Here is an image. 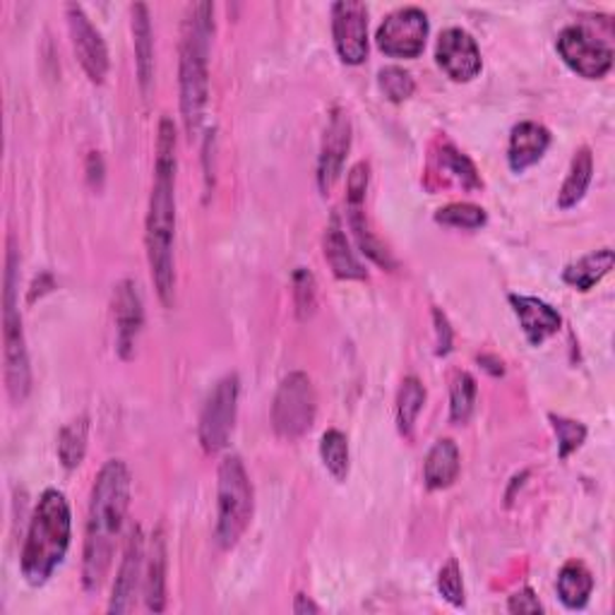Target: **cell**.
Listing matches in <instances>:
<instances>
[{"instance_id":"6da1fadb","label":"cell","mask_w":615,"mask_h":615,"mask_svg":"<svg viewBox=\"0 0 615 615\" xmlns=\"http://www.w3.org/2000/svg\"><path fill=\"white\" fill-rule=\"evenodd\" d=\"M130 484L126 462L108 459L92 486L85 553H82V584L89 594L99 592L112 570L116 541L130 505Z\"/></svg>"},{"instance_id":"7a4b0ae2","label":"cell","mask_w":615,"mask_h":615,"mask_svg":"<svg viewBox=\"0 0 615 615\" xmlns=\"http://www.w3.org/2000/svg\"><path fill=\"white\" fill-rule=\"evenodd\" d=\"M173 238H176V130L169 118L159 123L155 185L149 195L147 212V259L152 269V282L163 306H173L176 298V267H173Z\"/></svg>"},{"instance_id":"3957f363","label":"cell","mask_w":615,"mask_h":615,"mask_svg":"<svg viewBox=\"0 0 615 615\" xmlns=\"http://www.w3.org/2000/svg\"><path fill=\"white\" fill-rule=\"evenodd\" d=\"M73 515L65 496L56 488L41 494L20 555V570L26 584L44 586L71 549Z\"/></svg>"},{"instance_id":"277c9868","label":"cell","mask_w":615,"mask_h":615,"mask_svg":"<svg viewBox=\"0 0 615 615\" xmlns=\"http://www.w3.org/2000/svg\"><path fill=\"white\" fill-rule=\"evenodd\" d=\"M214 34V6L195 3L188 8L181 34V67H179V85H181V116L185 132L190 140L195 138L202 126L204 106L210 97V41Z\"/></svg>"},{"instance_id":"5b68a950","label":"cell","mask_w":615,"mask_h":615,"mask_svg":"<svg viewBox=\"0 0 615 615\" xmlns=\"http://www.w3.org/2000/svg\"><path fill=\"white\" fill-rule=\"evenodd\" d=\"M18 286H20V255L15 241H8L6 253V275H3V363H6V388L10 400L22 404L32 390V368L26 353L22 316L18 308Z\"/></svg>"},{"instance_id":"8992f818","label":"cell","mask_w":615,"mask_h":615,"mask_svg":"<svg viewBox=\"0 0 615 615\" xmlns=\"http://www.w3.org/2000/svg\"><path fill=\"white\" fill-rule=\"evenodd\" d=\"M253 519V484L238 455H226L219 464L216 529L222 549H234Z\"/></svg>"},{"instance_id":"52a82bcc","label":"cell","mask_w":615,"mask_h":615,"mask_svg":"<svg viewBox=\"0 0 615 615\" xmlns=\"http://www.w3.org/2000/svg\"><path fill=\"white\" fill-rule=\"evenodd\" d=\"M318 414L316 385L306 373H289L282 382L272 402V428L282 441H298L304 437Z\"/></svg>"},{"instance_id":"ba28073f","label":"cell","mask_w":615,"mask_h":615,"mask_svg":"<svg viewBox=\"0 0 615 615\" xmlns=\"http://www.w3.org/2000/svg\"><path fill=\"white\" fill-rule=\"evenodd\" d=\"M238 390L241 382L236 373H229L212 388L210 397L204 400L200 414V443L208 455H216L229 445L234 433L238 412Z\"/></svg>"},{"instance_id":"9c48e42d","label":"cell","mask_w":615,"mask_h":615,"mask_svg":"<svg viewBox=\"0 0 615 615\" xmlns=\"http://www.w3.org/2000/svg\"><path fill=\"white\" fill-rule=\"evenodd\" d=\"M555 49L570 71L584 79L606 77L613 67V49L580 24L565 26L558 34Z\"/></svg>"},{"instance_id":"30bf717a","label":"cell","mask_w":615,"mask_h":615,"mask_svg":"<svg viewBox=\"0 0 615 615\" xmlns=\"http://www.w3.org/2000/svg\"><path fill=\"white\" fill-rule=\"evenodd\" d=\"M428 15L421 8H400L378 26V49L390 59H418L426 49Z\"/></svg>"},{"instance_id":"8fae6325","label":"cell","mask_w":615,"mask_h":615,"mask_svg":"<svg viewBox=\"0 0 615 615\" xmlns=\"http://www.w3.org/2000/svg\"><path fill=\"white\" fill-rule=\"evenodd\" d=\"M332 36L339 59L347 65H361L368 59V10L357 0L332 6Z\"/></svg>"},{"instance_id":"7c38bea8","label":"cell","mask_w":615,"mask_h":615,"mask_svg":"<svg viewBox=\"0 0 615 615\" xmlns=\"http://www.w3.org/2000/svg\"><path fill=\"white\" fill-rule=\"evenodd\" d=\"M65 10H67V26H71V36H73V49L82 71L87 73V77L94 82V85H102L108 75L106 41L102 39V32L92 24L87 12L79 6H67Z\"/></svg>"},{"instance_id":"4fadbf2b","label":"cell","mask_w":615,"mask_h":615,"mask_svg":"<svg viewBox=\"0 0 615 615\" xmlns=\"http://www.w3.org/2000/svg\"><path fill=\"white\" fill-rule=\"evenodd\" d=\"M435 59L437 65L443 67V73L455 82H471L484 67L476 39L469 32L459 30V26H449L441 34L435 46Z\"/></svg>"},{"instance_id":"5bb4252c","label":"cell","mask_w":615,"mask_h":615,"mask_svg":"<svg viewBox=\"0 0 615 615\" xmlns=\"http://www.w3.org/2000/svg\"><path fill=\"white\" fill-rule=\"evenodd\" d=\"M351 147V118L344 108H335L327 123L320 157H318V185L327 195L344 171V161Z\"/></svg>"},{"instance_id":"9a60e30c","label":"cell","mask_w":615,"mask_h":615,"mask_svg":"<svg viewBox=\"0 0 615 615\" xmlns=\"http://www.w3.org/2000/svg\"><path fill=\"white\" fill-rule=\"evenodd\" d=\"M114 320H116V347L123 359H130L135 341L142 330L145 308L138 282L123 279L114 289Z\"/></svg>"},{"instance_id":"2e32d148","label":"cell","mask_w":615,"mask_h":615,"mask_svg":"<svg viewBox=\"0 0 615 615\" xmlns=\"http://www.w3.org/2000/svg\"><path fill=\"white\" fill-rule=\"evenodd\" d=\"M145 572V537L140 527L130 529L126 553H123L118 577L114 584L112 604L108 613H130L135 606V594L140 590V580Z\"/></svg>"},{"instance_id":"e0dca14e","label":"cell","mask_w":615,"mask_h":615,"mask_svg":"<svg viewBox=\"0 0 615 615\" xmlns=\"http://www.w3.org/2000/svg\"><path fill=\"white\" fill-rule=\"evenodd\" d=\"M510 306L515 310L519 325H522V332L531 347H541L543 341L551 339L560 330V325H563L560 312L541 298L512 294Z\"/></svg>"},{"instance_id":"ac0fdd59","label":"cell","mask_w":615,"mask_h":615,"mask_svg":"<svg viewBox=\"0 0 615 615\" xmlns=\"http://www.w3.org/2000/svg\"><path fill=\"white\" fill-rule=\"evenodd\" d=\"M551 145V132L543 128L541 123L522 120L517 123L510 132V147H508V161L515 173H522L529 167H534L545 155V149Z\"/></svg>"},{"instance_id":"d6986e66","label":"cell","mask_w":615,"mask_h":615,"mask_svg":"<svg viewBox=\"0 0 615 615\" xmlns=\"http://www.w3.org/2000/svg\"><path fill=\"white\" fill-rule=\"evenodd\" d=\"M322 248H325V259L327 265H330L332 275L337 279H344V282H353V279H365L368 272L365 267L359 263V257L353 255L351 245L347 241L344 229H341L339 219L332 216L330 226L325 231V238H322Z\"/></svg>"},{"instance_id":"ffe728a7","label":"cell","mask_w":615,"mask_h":615,"mask_svg":"<svg viewBox=\"0 0 615 615\" xmlns=\"http://www.w3.org/2000/svg\"><path fill=\"white\" fill-rule=\"evenodd\" d=\"M145 604L147 611L152 613H161L167 608V537H163L161 527L152 534L147 553Z\"/></svg>"},{"instance_id":"44dd1931","label":"cell","mask_w":615,"mask_h":615,"mask_svg":"<svg viewBox=\"0 0 615 615\" xmlns=\"http://www.w3.org/2000/svg\"><path fill=\"white\" fill-rule=\"evenodd\" d=\"M459 469H462L459 447L455 445V441L443 437V441H437L431 447L426 464H423V481H426L431 490H443L457 481Z\"/></svg>"},{"instance_id":"7402d4cb","label":"cell","mask_w":615,"mask_h":615,"mask_svg":"<svg viewBox=\"0 0 615 615\" xmlns=\"http://www.w3.org/2000/svg\"><path fill=\"white\" fill-rule=\"evenodd\" d=\"M558 598L563 601V606L568 611H582L586 604H590L592 592H594V577L590 568L580 560H570V563L563 565L558 575Z\"/></svg>"},{"instance_id":"603a6c76","label":"cell","mask_w":615,"mask_h":615,"mask_svg":"<svg viewBox=\"0 0 615 615\" xmlns=\"http://www.w3.org/2000/svg\"><path fill=\"white\" fill-rule=\"evenodd\" d=\"M615 265V255L611 248H601L584 255L563 269V282L575 291H592Z\"/></svg>"},{"instance_id":"cb8c5ba5","label":"cell","mask_w":615,"mask_h":615,"mask_svg":"<svg viewBox=\"0 0 615 615\" xmlns=\"http://www.w3.org/2000/svg\"><path fill=\"white\" fill-rule=\"evenodd\" d=\"M132 41H135V61H138V77L142 92L152 85L155 75V39L152 22H149V10L145 3L132 6Z\"/></svg>"},{"instance_id":"d4e9b609","label":"cell","mask_w":615,"mask_h":615,"mask_svg":"<svg viewBox=\"0 0 615 615\" xmlns=\"http://www.w3.org/2000/svg\"><path fill=\"white\" fill-rule=\"evenodd\" d=\"M592 176H594V157L590 152V147H582L580 152H575V157H572L568 179L558 193V208L560 210L577 208L582 198L586 195V190L592 185Z\"/></svg>"},{"instance_id":"484cf974","label":"cell","mask_w":615,"mask_h":615,"mask_svg":"<svg viewBox=\"0 0 615 615\" xmlns=\"http://www.w3.org/2000/svg\"><path fill=\"white\" fill-rule=\"evenodd\" d=\"M87 437H89V421L87 416H79L63 426L59 433V459L65 469H75L87 455Z\"/></svg>"},{"instance_id":"4316f807","label":"cell","mask_w":615,"mask_h":615,"mask_svg":"<svg viewBox=\"0 0 615 615\" xmlns=\"http://www.w3.org/2000/svg\"><path fill=\"white\" fill-rule=\"evenodd\" d=\"M349 226L353 231V236L359 241V248L373 259V263L382 267H394V259L390 251L382 245V241L373 234L371 226H368V219L363 212V204H349Z\"/></svg>"},{"instance_id":"83f0119b","label":"cell","mask_w":615,"mask_h":615,"mask_svg":"<svg viewBox=\"0 0 615 615\" xmlns=\"http://www.w3.org/2000/svg\"><path fill=\"white\" fill-rule=\"evenodd\" d=\"M423 404H426V388H423V382L414 375L404 378L397 394V426L402 435H412Z\"/></svg>"},{"instance_id":"f1b7e54d","label":"cell","mask_w":615,"mask_h":615,"mask_svg":"<svg viewBox=\"0 0 615 615\" xmlns=\"http://www.w3.org/2000/svg\"><path fill=\"white\" fill-rule=\"evenodd\" d=\"M320 457H322V464H325V469L330 471V476L335 478V481H347V476H349V441H347V435L337 431V428H330L325 435H322V441H320Z\"/></svg>"},{"instance_id":"f546056e","label":"cell","mask_w":615,"mask_h":615,"mask_svg":"<svg viewBox=\"0 0 615 615\" xmlns=\"http://www.w3.org/2000/svg\"><path fill=\"white\" fill-rule=\"evenodd\" d=\"M437 159H441V169L447 171L449 179H455V183H459L462 188L467 190L481 188V179H478V171L471 163V159L464 157L453 145H443L441 157Z\"/></svg>"},{"instance_id":"4dcf8cb0","label":"cell","mask_w":615,"mask_h":615,"mask_svg":"<svg viewBox=\"0 0 615 615\" xmlns=\"http://www.w3.org/2000/svg\"><path fill=\"white\" fill-rule=\"evenodd\" d=\"M435 222L445 224V226L474 231V229L486 226L488 216H486V210L478 208V204L453 202V204H447V208H441L435 212Z\"/></svg>"},{"instance_id":"1f68e13d","label":"cell","mask_w":615,"mask_h":615,"mask_svg":"<svg viewBox=\"0 0 615 615\" xmlns=\"http://www.w3.org/2000/svg\"><path fill=\"white\" fill-rule=\"evenodd\" d=\"M476 404V380L469 373H457L453 390H449V418L455 423H467Z\"/></svg>"},{"instance_id":"d6a6232c","label":"cell","mask_w":615,"mask_h":615,"mask_svg":"<svg viewBox=\"0 0 615 615\" xmlns=\"http://www.w3.org/2000/svg\"><path fill=\"white\" fill-rule=\"evenodd\" d=\"M378 82H380L382 94H385L392 104H402L406 99H412L416 92V82H414L412 73L402 71V67H397V65L382 67Z\"/></svg>"},{"instance_id":"836d02e7","label":"cell","mask_w":615,"mask_h":615,"mask_svg":"<svg viewBox=\"0 0 615 615\" xmlns=\"http://www.w3.org/2000/svg\"><path fill=\"white\" fill-rule=\"evenodd\" d=\"M294 300H296V310H298L300 320H306L312 316V312H316L318 284H316V277H312L306 267H298L294 272Z\"/></svg>"},{"instance_id":"e575fe53","label":"cell","mask_w":615,"mask_h":615,"mask_svg":"<svg viewBox=\"0 0 615 615\" xmlns=\"http://www.w3.org/2000/svg\"><path fill=\"white\" fill-rule=\"evenodd\" d=\"M551 423L558 435V455H560V459H568L572 453H575V449L582 447L584 437H586V428L580 421H570L565 416H555V414H551Z\"/></svg>"},{"instance_id":"d590c367","label":"cell","mask_w":615,"mask_h":615,"mask_svg":"<svg viewBox=\"0 0 615 615\" xmlns=\"http://www.w3.org/2000/svg\"><path fill=\"white\" fill-rule=\"evenodd\" d=\"M437 592H441L447 604H453L455 608H462L464 601H467V598H464L462 570H459V563L455 558L447 560L443 570L437 572Z\"/></svg>"},{"instance_id":"8d00e7d4","label":"cell","mask_w":615,"mask_h":615,"mask_svg":"<svg viewBox=\"0 0 615 615\" xmlns=\"http://www.w3.org/2000/svg\"><path fill=\"white\" fill-rule=\"evenodd\" d=\"M368 179H371V167H368L365 161H359L357 167L349 171V181H347V200H349V204H363L365 202Z\"/></svg>"},{"instance_id":"74e56055","label":"cell","mask_w":615,"mask_h":615,"mask_svg":"<svg viewBox=\"0 0 615 615\" xmlns=\"http://www.w3.org/2000/svg\"><path fill=\"white\" fill-rule=\"evenodd\" d=\"M433 320L437 332V357H447V353L453 351V327H449L447 316L441 308L433 310Z\"/></svg>"},{"instance_id":"f35d334b","label":"cell","mask_w":615,"mask_h":615,"mask_svg":"<svg viewBox=\"0 0 615 615\" xmlns=\"http://www.w3.org/2000/svg\"><path fill=\"white\" fill-rule=\"evenodd\" d=\"M508 611H510V613H541L543 606H541L539 596L527 586V590H522V592H517L515 596H510Z\"/></svg>"},{"instance_id":"ab89813d","label":"cell","mask_w":615,"mask_h":615,"mask_svg":"<svg viewBox=\"0 0 615 615\" xmlns=\"http://www.w3.org/2000/svg\"><path fill=\"white\" fill-rule=\"evenodd\" d=\"M294 613L296 615H308V613H320V606L312 601L310 596L306 594H296V601H294Z\"/></svg>"}]
</instances>
